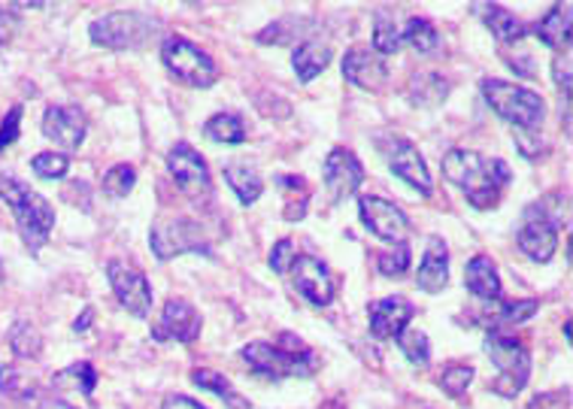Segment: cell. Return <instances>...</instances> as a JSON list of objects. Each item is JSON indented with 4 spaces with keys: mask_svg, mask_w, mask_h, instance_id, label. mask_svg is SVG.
I'll return each mask as SVG.
<instances>
[{
    "mask_svg": "<svg viewBox=\"0 0 573 409\" xmlns=\"http://www.w3.org/2000/svg\"><path fill=\"white\" fill-rule=\"evenodd\" d=\"M464 285L473 297H480L485 304H492L501 297V276L489 255H473L464 267Z\"/></svg>",
    "mask_w": 573,
    "mask_h": 409,
    "instance_id": "obj_21",
    "label": "cell"
},
{
    "mask_svg": "<svg viewBox=\"0 0 573 409\" xmlns=\"http://www.w3.org/2000/svg\"><path fill=\"white\" fill-rule=\"evenodd\" d=\"M382 152H386V161H389L391 173H395L398 180H403L410 188L424 194V197H431V192H434V185H431V173H428V164H424L422 152H419L410 140H403V136H391Z\"/></svg>",
    "mask_w": 573,
    "mask_h": 409,
    "instance_id": "obj_14",
    "label": "cell"
},
{
    "mask_svg": "<svg viewBox=\"0 0 573 409\" xmlns=\"http://www.w3.org/2000/svg\"><path fill=\"white\" fill-rule=\"evenodd\" d=\"M291 285L298 288L300 297H307L313 307H328L337 295V279L331 267L313 255H298L291 264Z\"/></svg>",
    "mask_w": 573,
    "mask_h": 409,
    "instance_id": "obj_13",
    "label": "cell"
},
{
    "mask_svg": "<svg viewBox=\"0 0 573 409\" xmlns=\"http://www.w3.org/2000/svg\"><path fill=\"white\" fill-rule=\"evenodd\" d=\"M552 76H555V85L564 94V101H571V55L567 52L552 61Z\"/></svg>",
    "mask_w": 573,
    "mask_h": 409,
    "instance_id": "obj_45",
    "label": "cell"
},
{
    "mask_svg": "<svg viewBox=\"0 0 573 409\" xmlns=\"http://www.w3.org/2000/svg\"><path fill=\"white\" fill-rule=\"evenodd\" d=\"M310 22L307 19H298V16H288V19H279L270 28H264L258 34V43H274V45H288L295 43L300 37V31H307Z\"/></svg>",
    "mask_w": 573,
    "mask_h": 409,
    "instance_id": "obj_34",
    "label": "cell"
},
{
    "mask_svg": "<svg viewBox=\"0 0 573 409\" xmlns=\"http://www.w3.org/2000/svg\"><path fill=\"white\" fill-rule=\"evenodd\" d=\"M516 243L531 262L546 264L559 252V227L546 218L534 216V213H525V225L519 227Z\"/></svg>",
    "mask_w": 573,
    "mask_h": 409,
    "instance_id": "obj_19",
    "label": "cell"
},
{
    "mask_svg": "<svg viewBox=\"0 0 573 409\" xmlns=\"http://www.w3.org/2000/svg\"><path fill=\"white\" fill-rule=\"evenodd\" d=\"M416 285L424 295H440L449 285V249L440 237H428V249L416 273Z\"/></svg>",
    "mask_w": 573,
    "mask_h": 409,
    "instance_id": "obj_20",
    "label": "cell"
},
{
    "mask_svg": "<svg viewBox=\"0 0 573 409\" xmlns=\"http://www.w3.org/2000/svg\"><path fill=\"white\" fill-rule=\"evenodd\" d=\"M407 98H410L413 106L431 110V106H440L449 98V82L440 73H434V70H424V73H416L413 80H410Z\"/></svg>",
    "mask_w": 573,
    "mask_h": 409,
    "instance_id": "obj_24",
    "label": "cell"
},
{
    "mask_svg": "<svg viewBox=\"0 0 573 409\" xmlns=\"http://www.w3.org/2000/svg\"><path fill=\"white\" fill-rule=\"evenodd\" d=\"M34 409H80V407H73V403H68V400H61V398H40L34 400Z\"/></svg>",
    "mask_w": 573,
    "mask_h": 409,
    "instance_id": "obj_49",
    "label": "cell"
},
{
    "mask_svg": "<svg viewBox=\"0 0 573 409\" xmlns=\"http://www.w3.org/2000/svg\"><path fill=\"white\" fill-rule=\"evenodd\" d=\"M498 304V300H494ZM540 309V304L534 297H525V300H507V304H498V313L492 316L494 325H522L528 318L534 316Z\"/></svg>",
    "mask_w": 573,
    "mask_h": 409,
    "instance_id": "obj_38",
    "label": "cell"
},
{
    "mask_svg": "<svg viewBox=\"0 0 573 409\" xmlns=\"http://www.w3.org/2000/svg\"><path fill=\"white\" fill-rule=\"evenodd\" d=\"M22 103H16L10 113L3 115V122H0V152L3 149H10L16 140H19V131H22Z\"/></svg>",
    "mask_w": 573,
    "mask_h": 409,
    "instance_id": "obj_42",
    "label": "cell"
},
{
    "mask_svg": "<svg viewBox=\"0 0 573 409\" xmlns=\"http://www.w3.org/2000/svg\"><path fill=\"white\" fill-rule=\"evenodd\" d=\"M243 361L253 367L255 374L267 379H307L316 370V355L313 352H286L276 342H246L243 346Z\"/></svg>",
    "mask_w": 573,
    "mask_h": 409,
    "instance_id": "obj_8",
    "label": "cell"
},
{
    "mask_svg": "<svg viewBox=\"0 0 573 409\" xmlns=\"http://www.w3.org/2000/svg\"><path fill=\"white\" fill-rule=\"evenodd\" d=\"M258 113L267 115V119H288L291 115V106H288V101H283V98H274V94H258Z\"/></svg>",
    "mask_w": 573,
    "mask_h": 409,
    "instance_id": "obj_44",
    "label": "cell"
},
{
    "mask_svg": "<svg viewBox=\"0 0 573 409\" xmlns=\"http://www.w3.org/2000/svg\"><path fill=\"white\" fill-rule=\"evenodd\" d=\"M401 43L413 45L419 55H431L437 45H440V34H437V28L428 19L413 16V19H407V24H403Z\"/></svg>",
    "mask_w": 573,
    "mask_h": 409,
    "instance_id": "obj_30",
    "label": "cell"
},
{
    "mask_svg": "<svg viewBox=\"0 0 573 409\" xmlns=\"http://www.w3.org/2000/svg\"><path fill=\"white\" fill-rule=\"evenodd\" d=\"M358 216L374 237L386 239V243H407L410 218L401 206H395L386 197H377V194L358 197Z\"/></svg>",
    "mask_w": 573,
    "mask_h": 409,
    "instance_id": "obj_12",
    "label": "cell"
},
{
    "mask_svg": "<svg viewBox=\"0 0 573 409\" xmlns=\"http://www.w3.org/2000/svg\"><path fill=\"white\" fill-rule=\"evenodd\" d=\"M0 391L7 398L16 400H37L40 398V388L28 374H22L19 367H0Z\"/></svg>",
    "mask_w": 573,
    "mask_h": 409,
    "instance_id": "obj_31",
    "label": "cell"
},
{
    "mask_svg": "<svg viewBox=\"0 0 573 409\" xmlns=\"http://www.w3.org/2000/svg\"><path fill=\"white\" fill-rule=\"evenodd\" d=\"M440 171L456 188L464 192L473 209H492L501 204V194L510 185V167L501 159H485L480 152L468 149H449Z\"/></svg>",
    "mask_w": 573,
    "mask_h": 409,
    "instance_id": "obj_1",
    "label": "cell"
},
{
    "mask_svg": "<svg viewBox=\"0 0 573 409\" xmlns=\"http://www.w3.org/2000/svg\"><path fill=\"white\" fill-rule=\"evenodd\" d=\"M480 89L485 103L516 131H538L543 125L546 103H543L538 91L504 80H482Z\"/></svg>",
    "mask_w": 573,
    "mask_h": 409,
    "instance_id": "obj_3",
    "label": "cell"
},
{
    "mask_svg": "<svg viewBox=\"0 0 573 409\" xmlns=\"http://www.w3.org/2000/svg\"><path fill=\"white\" fill-rule=\"evenodd\" d=\"M0 283H3V264H0Z\"/></svg>",
    "mask_w": 573,
    "mask_h": 409,
    "instance_id": "obj_52",
    "label": "cell"
},
{
    "mask_svg": "<svg viewBox=\"0 0 573 409\" xmlns=\"http://www.w3.org/2000/svg\"><path fill=\"white\" fill-rule=\"evenodd\" d=\"M85 134H89V115L82 106L55 103L43 113V136L52 140L55 146L73 152L85 143Z\"/></svg>",
    "mask_w": 573,
    "mask_h": 409,
    "instance_id": "obj_15",
    "label": "cell"
},
{
    "mask_svg": "<svg viewBox=\"0 0 573 409\" xmlns=\"http://www.w3.org/2000/svg\"><path fill=\"white\" fill-rule=\"evenodd\" d=\"M134 185H137V171L131 164H115V167L104 173V194L113 197V201L127 197V194L134 192Z\"/></svg>",
    "mask_w": 573,
    "mask_h": 409,
    "instance_id": "obj_36",
    "label": "cell"
},
{
    "mask_svg": "<svg viewBox=\"0 0 573 409\" xmlns=\"http://www.w3.org/2000/svg\"><path fill=\"white\" fill-rule=\"evenodd\" d=\"M16 7H22V10H28V3H16ZM47 3H31V10H43Z\"/></svg>",
    "mask_w": 573,
    "mask_h": 409,
    "instance_id": "obj_51",
    "label": "cell"
},
{
    "mask_svg": "<svg viewBox=\"0 0 573 409\" xmlns=\"http://www.w3.org/2000/svg\"><path fill=\"white\" fill-rule=\"evenodd\" d=\"M167 171H171L176 188L192 197L195 204L207 201L213 194V176H209L207 161L201 159V152L188 143H176V146L167 152Z\"/></svg>",
    "mask_w": 573,
    "mask_h": 409,
    "instance_id": "obj_9",
    "label": "cell"
},
{
    "mask_svg": "<svg viewBox=\"0 0 573 409\" xmlns=\"http://www.w3.org/2000/svg\"><path fill=\"white\" fill-rule=\"evenodd\" d=\"M513 136H516V146L525 159H531V161L540 159V149H543V143H540L538 131H513Z\"/></svg>",
    "mask_w": 573,
    "mask_h": 409,
    "instance_id": "obj_46",
    "label": "cell"
},
{
    "mask_svg": "<svg viewBox=\"0 0 573 409\" xmlns=\"http://www.w3.org/2000/svg\"><path fill=\"white\" fill-rule=\"evenodd\" d=\"M52 386L80 388L82 395L89 398V395H94V386H98V374H94V367L89 361L70 364L68 370H61V374L52 376Z\"/></svg>",
    "mask_w": 573,
    "mask_h": 409,
    "instance_id": "obj_32",
    "label": "cell"
},
{
    "mask_svg": "<svg viewBox=\"0 0 573 409\" xmlns=\"http://www.w3.org/2000/svg\"><path fill=\"white\" fill-rule=\"evenodd\" d=\"M485 355L498 367V376L492 382L494 395L498 398H516L519 391L528 386V376H531V352L525 349V342L510 337V334H501V330H492L485 337Z\"/></svg>",
    "mask_w": 573,
    "mask_h": 409,
    "instance_id": "obj_5",
    "label": "cell"
},
{
    "mask_svg": "<svg viewBox=\"0 0 573 409\" xmlns=\"http://www.w3.org/2000/svg\"><path fill=\"white\" fill-rule=\"evenodd\" d=\"M10 346L12 352L19 355V358H37L40 349H43V337H40V330L34 325H28V321H16L10 330Z\"/></svg>",
    "mask_w": 573,
    "mask_h": 409,
    "instance_id": "obj_35",
    "label": "cell"
},
{
    "mask_svg": "<svg viewBox=\"0 0 573 409\" xmlns=\"http://www.w3.org/2000/svg\"><path fill=\"white\" fill-rule=\"evenodd\" d=\"M204 134L213 143H222V146H241V143H246V125H243V119L237 113H216L213 119H207Z\"/></svg>",
    "mask_w": 573,
    "mask_h": 409,
    "instance_id": "obj_29",
    "label": "cell"
},
{
    "mask_svg": "<svg viewBox=\"0 0 573 409\" xmlns=\"http://www.w3.org/2000/svg\"><path fill=\"white\" fill-rule=\"evenodd\" d=\"M344 76L365 91H379L389 82V68L370 45H352L344 55Z\"/></svg>",
    "mask_w": 573,
    "mask_h": 409,
    "instance_id": "obj_18",
    "label": "cell"
},
{
    "mask_svg": "<svg viewBox=\"0 0 573 409\" xmlns=\"http://www.w3.org/2000/svg\"><path fill=\"white\" fill-rule=\"evenodd\" d=\"M161 409H207V407H201V403L188 398V395H167L164 403H161Z\"/></svg>",
    "mask_w": 573,
    "mask_h": 409,
    "instance_id": "obj_48",
    "label": "cell"
},
{
    "mask_svg": "<svg viewBox=\"0 0 573 409\" xmlns=\"http://www.w3.org/2000/svg\"><path fill=\"white\" fill-rule=\"evenodd\" d=\"M416 307L407 297H382L374 300L367 307V318H370V334L377 340H398V334L407 330V325L413 321Z\"/></svg>",
    "mask_w": 573,
    "mask_h": 409,
    "instance_id": "obj_17",
    "label": "cell"
},
{
    "mask_svg": "<svg viewBox=\"0 0 573 409\" xmlns=\"http://www.w3.org/2000/svg\"><path fill=\"white\" fill-rule=\"evenodd\" d=\"M410 262H413V255H410V246L407 243H395L389 252H382L377 258V270L382 276H389V279H398L403 273L410 270Z\"/></svg>",
    "mask_w": 573,
    "mask_h": 409,
    "instance_id": "obj_39",
    "label": "cell"
},
{
    "mask_svg": "<svg viewBox=\"0 0 573 409\" xmlns=\"http://www.w3.org/2000/svg\"><path fill=\"white\" fill-rule=\"evenodd\" d=\"M531 31H534L540 43H546L555 52H562V49L567 52V45H571V7L555 3Z\"/></svg>",
    "mask_w": 573,
    "mask_h": 409,
    "instance_id": "obj_22",
    "label": "cell"
},
{
    "mask_svg": "<svg viewBox=\"0 0 573 409\" xmlns=\"http://www.w3.org/2000/svg\"><path fill=\"white\" fill-rule=\"evenodd\" d=\"M31 171L40 176V180H64L70 171L68 155H58V152H40L34 161H31Z\"/></svg>",
    "mask_w": 573,
    "mask_h": 409,
    "instance_id": "obj_41",
    "label": "cell"
},
{
    "mask_svg": "<svg viewBox=\"0 0 573 409\" xmlns=\"http://www.w3.org/2000/svg\"><path fill=\"white\" fill-rule=\"evenodd\" d=\"M470 382H473V367L470 364H449L443 376L437 379V386L443 388L449 398H461Z\"/></svg>",
    "mask_w": 573,
    "mask_h": 409,
    "instance_id": "obj_40",
    "label": "cell"
},
{
    "mask_svg": "<svg viewBox=\"0 0 573 409\" xmlns=\"http://www.w3.org/2000/svg\"><path fill=\"white\" fill-rule=\"evenodd\" d=\"M295 258H298V252H295V243H291V239H279L274 249H270V258H267V262H270L274 273L286 276V273L291 270Z\"/></svg>",
    "mask_w": 573,
    "mask_h": 409,
    "instance_id": "obj_43",
    "label": "cell"
},
{
    "mask_svg": "<svg viewBox=\"0 0 573 409\" xmlns=\"http://www.w3.org/2000/svg\"><path fill=\"white\" fill-rule=\"evenodd\" d=\"M398 349L413 367H428V361H431V340H428L424 330H401L398 334Z\"/></svg>",
    "mask_w": 573,
    "mask_h": 409,
    "instance_id": "obj_33",
    "label": "cell"
},
{
    "mask_svg": "<svg viewBox=\"0 0 573 409\" xmlns=\"http://www.w3.org/2000/svg\"><path fill=\"white\" fill-rule=\"evenodd\" d=\"M401 49V28L389 19V12H377V28H374V52L391 55Z\"/></svg>",
    "mask_w": 573,
    "mask_h": 409,
    "instance_id": "obj_37",
    "label": "cell"
},
{
    "mask_svg": "<svg viewBox=\"0 0 573 409\" xmlns=\"http://www.w3.org/2000/svg\"><path fill=\"white\" fill-rule=\"evenodd\" d=\"M16 28H19V19H16V12L7 10V7H0V45L10 43L12 34H16Z\"/></svg>",
    "mask_w": 573,
    "mask_h": 409,
    "instance_id": "obj_47",
    "label": "cell"
},
{
    "mask_svg": "<svg viewBox=\"0 0 573 409\" xmlns=\"http://www.w3.org/2000/svg\"><path fill=\"white\" fill-rule=\"evenodd\" d=\"M201 337V313L188 300L173 297L161 309L158 325L152 328V340L158 342H195Z\"/></svg>",
    "mask_w": 573,
    "mask_h": 409,
    "instance_id": "obj_16",
    "label": "cell"
},
{
    "mask_svg": "<svg viewBox=\"0 0 573 409\" xmlns=\"http://www.w3.org/2000/svg\"><path fill=\"white\" fill-rule=\"evenodd\" d=\"M150 246L158 262H171L176 255H213L204 227L195 218L173 216L155 222L150 234Z\"/></svg>",
    "mask_w": 573,
    "mask_h": 409,
    "instance_id": "obj_7",
    "label": "cell"
},
{
    "mask_svg": "<svg viewBox=\"0 0 573 409\" xmlns=\"http://www.w3.org/2000/svg\"><path fill=\"white\" fill-rule=\"evenodd\" d=\"M192 382H195L201 391H209V395H216L222 403L228 409H253V403L243 398L237 388L231 386V379L225 374H218V370H207V367H201L192 374Z\"/></svg>",
    "mask_w": 573,
    "mask_h": 409,
    "instance_id": "obj_25",
    "label": "cell"
},
{
    "mask_svg": "<svg viewBox=\"0 0 573 409\" xmlns=\"http://www.w3.org/2000/svg\"><path fill=\"white\" fill-rule=\"evenodd\" d=\"M158 19H152L146 12L137 10H122V12H106L101 19H94L89 28L94 45H104L113 52H125V49H143L152 43V37L158 34Z\"/></svg>",
    "mask_w": 573,
    "mask_h": 409,
    "instance_id": "obj_4",
    "label": "cell"
},
{
    "mask_svg": "<svg viewBox=\"0 0 573 409\" xmlns=\"http://www.w3.org/2000/svg\"><path fill=\"white\" fill-rule=\"evenodd\" d=\"M321 180H325L328 201H331V204H344L346 197H352V194L361 188V182H365V167H361V161L356 159V152L337 146L325 155V161H321Z\"/></svg>",
    "mask_w": 573,
    "mask_h": 409,
    "instance_id": "obj_11",
    "label": "cell"
},
{
    "mask_svg": "<svg viewBox=\"0 0 573 409\" xmlns=\"http://www.w3.org/2000/svg\"><path fill=\"white\" fill-rule=\"evenodd\" d=\"M0 201L10 206L12 218L19 225L24 246L31 252L43 249L52 237V227H55V209L49 204L43 194H37L31 185H24L16 176H0Z\"/></svg>",
    "mask_w": 573,
    "mask_h": 409,
    "instance_id": "obj_2",
    "label": "cell"
},
{
    "mask_svg": "<svg viewBox=\"0 0 573 409\" xmlns=\"http://www.w3.org/2000/svg\"><path fill=\"white\" fill-rule=\"evenodd\" d=\"M225 182H228L231 188H234V194L241 197V204L246 206L255 204L264 192L262 176H258V171L249 167V164H228V167H225Z\"/></svg>",
    "mask_w": 573,
    "mask_h": 409,
    "instance_id": "obj_28",
    "label": "cell"
},
{
    "mask_svg": "<svg viewBox=\"0 0 573 409\" xmlns=\"http://www.w3.org/2000/svg\"><path fill=\"white\" fill-rule=\"evenodd\" d=\"M92 318H94V309H85V313H82V316L76 318V325H73V330H76V334H85V330H89V325H92Z\"/></svg>",
    "mask_w": 573,
    "mask_h": 409,
    "instance_id": "obj_50",
    "label": "cell"
},
{
    "mask_svg": "<svg viewBox=\"0 0 573 409\" xmlns=\"http://www.w3.org/2000/svg\"><path fill=\"white\" fill-rule=\"evenodd\" d=\"M473 10H477V16L485 22V28H489L501 43H519V40L525 37V24L519 22L516 16L507 10V7H501V3H477Z\"/></svg>",
    "mask_w": 573,
    "mask_h": 409,
    "instance_id": "obj_23",
    "label": "cell"
},
{
    "mask_svg": "<svg viewBox=\"0 0 573 409\" xmlns=\"http://www.w3.org/2000/svg\"><path fill=\"white\" fill-rule=\"evenodd\" d=\"M161 61L171 70V76H176L183 85H192V89H209L218 80L216 61L185 37H167L161 43Z\"/></svg>",
    "mask_w": 573,
    "mask_h": 409,
    "instance_id": "obj_6",
    "label": "cell"
},
{
    "mask_svg": "<svg viewBox=\"0 0 573 409\" xmlns=\"http://www.w3.org/2000/svg\"><path fill=\"white\" fill-rule=\"evenodd\" d=\"M291 64H295V73H298L300 82H313L321 70L331 64V45L319 43V40H307V43H300L295 49Z\"/></svg>",
    "mask_w": 573,
    "mask_h": 409,
    "instance_id": "obj_26",
    "label": "cell"
},
{
    "mask_svg": "<svg viewBox=\"0 0 573 409\" xmlns=\"http://www.w3.org/2000/svg\"><path fill=\"white\" fill-rule=\"evenodd\" d=\"M276 188L286 194V209H283V216L288 222H300V218L307 216V204H310V188H307V182L304 176H276Z\"/></svg>",
    "mask_w": 573,
    "mask_h": 409,
    "instance_id": "obj_27",
    "label": "cell"
},
{
    "mask_svg": "<svg viewBox=\"0 0 573 409\" xmlns=\"http://www.w3.org/2000/svg\"><path fill=\"white\" fill-rule=\"evenodd\" d=\"M106 279L113 285L115 300L127 309L131 316L146 318L152 309V285L146 279V273L127 262H110L106 264Z\"/></svg>",
    "mask_w": 573,
    "mask_h": 409,
    "instance_id": "obj_10",
    "label": "cell"
}]
</instances>
